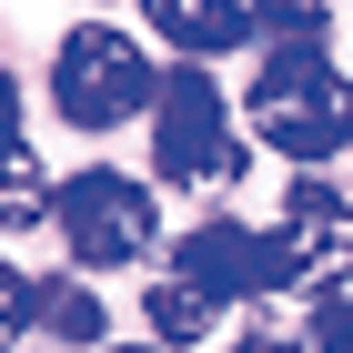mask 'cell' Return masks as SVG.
<instances>
[{"label": "cell", "instance_id": "7a4b0ae2", "mask_svg": "<svg viewBox=\"0 0 353 353\" xmlns=\"http://www.w3.org/2000/svg\"><path fill=\"white\" fill-rule=\"evenodd\" d=\"M152 172L172 192H232L243 182V132H232V101H222V81L202 61L162 71V91H152Z\"/></svg>", "mask_w": 353, "mask_h": 353}, {"label": "cell", "instance_id": "3957f363", "mask_svg": "<svg viewBox=\"0 0 353 353\" xmlns=\"http://www.w3.org/2000/svg\"><path fill=\"white\" fill-rule=\"evenodd\" d=\"M152 91H162L152 51H141L132 30H111V21H81L61 41V61H51V101H61L71 132H121V121L152 111Z\"/></svg>", "mask_w": 353, "mask_h": 353}, {"label": "cell", "instance_id": "7c38bea8", "mask_svg": "<svg viewBox=\"0 0 353 353\" xmlns=\"http://www.w3.org/2000/svg\"><path fill=\"white\" fill-rule=\"evenodd\" d=\"M30 303H41V283H30L21 263H0V353L21 343V323H30Z\"/></svg>", "mask_w": 353, "mask_h": 353}, {"label": "cell", "instance_id": "52a82bcc", "mask_svg": "<svg viewBox=\"0 0 353 353\" xmlns=\"http://www.w3.org/2000/svg\"><path fill=\"white\" fill-rule=\"evenodd\" d=\"M141 21L162 30L182 61H222V51L252 41V10H243V0H141Z\"/></svg>", "mask_w": 353, "mask_h": 353}, {"label": "cell", "instance_id": "30bf717a", "mask_svg": "<svg viewBox=\"0 0 353 353\" xmlns=\"http://www.w3.org/2000/svg\"><path fill=\"white\" fill-rule=\"evenodd\" d=\"M30 222H51V182L30 162V141L0 152V232H30Z\"/></svg>", "mask_w": 353, "mask_h": 353}, {"label": "cell", "instance_id": "9c48e42d", "mask_svg": "<svg viewBox=\"0 0 353 353\" xmlns=\"http://www.w3.org/2000/svg\"><path fill=\"white\" fill-rule=\"evenodd\" d=\"M141 313H152V343H202V333H212V313H222V303L202 293V283H182V272H162V283H152V303H141Z\"/></svg>", "mask_w": 353, "mask_h": 353}, {"label": "cell", "instance_id": "9a60e30c", "mask_svg": "<svg viewBox=\"0 0 353 353\" xmlns=\"http://www.w3.org/2000/svg\"><path fill=\"white\" fill-rule=\"evenodd\" d=\"M222 353H303V343H283V333H243V343H222Z\"/></svg>", "mask_w": 353, "mask_h": 353}, {"label": "cell", "instance_id": "6da1fadb", "mask_svg": "<svg viewBox=\"0 0 353 353\" xmlns=\"http://www.w3.org/2000/svg\"><path fill=\"white\" fill-rule=\"evenodd\" d=\"M243 121L263 132V152L323 172L353 152V81L343 61H323V41H272L263 71L243 81Z\"/></svg>", "mask_w": 353, "mask_h": 353}, {"label": "cell", "instance_id": "5bb4252c", "mask_svg": "<svg viewBox=\"0 0 353 353\" xmlns=\"http://www.w3.org/2000/svg\"><path fill=\"white\" fill-rule=\"evenodd\" d=\"M10 141H21V81L0 71V152H10Z\"/></svg>", "mask_w": 353, "mask_h": 353}, {"label": "cell", "instance_id": "ba28073f", "mask_svg": "<svg viewBox=\"0 0 353 353\" xmlns=\"http://www.w3.org/2000/svg\"><path fill=\"white\" fill-rule=\"evenodd\" d=\"M30 323L51 333V343H101V323H111V313H101V293H91L81 272H71V283H41V303H30Z\"/></svg>", "mask_w": 353, "mask_h": 353}, {"label": "cell", "instance_id": "2e32d148", "mask_svg": "<svg viewBox=\"0 0 353 353\" xmlns=\"http://www.w3.org/2000/svg\"><path fill=\"white\" fill-rule=\"evenodd\" d=\"M91 353H162V343H91Z\"/></svg>", "mask_w": 353, "mask_h": 353}, {"label": "cell", "instance_id": "4fadbf2b", "mask_svg": "<svg viewBox=\"0 0 353 353\" xmlns=\"http://www.w3.org/2000/svg\"><path fill=\"white\" fill-rule=\"evenodd\" d=\"M303 353H353V303H343V293H323V303H313V333H303Z\"/></svg>", "mask_w": 353, "mask_h": 353}, {"label": "cell", "instance_id": "5b68a950", "mask_svg": "<svg viewBox=\"0 0 353 353\" xmlns=\"http://www.w3.org/2000/svg\"><path fill=\"white\" fill-rule=\"evenodd\" d=\"M272 243H283L293 293H343L353 283V202L323 182V172H293L283 212H272Z\"/></svg>", "mask_w": 353, "mask_h": 353}, {"label": "cell", "instance_id": "277c9868", "mask_svg": "<svg viewBox=\"0 0 353 353\" xmlns=\"http://www.w3.org/2000/svg\"><path fill=\"white\" fill-rule=\"evenodd\" d=\"M51 232L71 243L81 272H121V263H141V252L162 243V212H152V192H141L132 172L91 162V172H71V182H51Z\"/></svg>", "mask_w": 353, "mask_h": 353}, {"label": "cell", "instance_id": "8992f818", "mask_svg": "<svg viewBox=\"0 0 353 353\" xmlns=\"http://www.w3.org/2000/svg\"><path fill=\"white\" fill-rule=\"evenodd\" d=\"M172 272L182 283H202L212 303H263V293H293V272H283V243L272 232H252V222L212 212V222H192L182 252H172Z\"/></svg>", "mask_w": 353, "mask_h": 353}, {"label": "cell", "instance_id": "8fae6325", "mask_svg": "<svg viewBox=\"0 0 353 353\" xmlns=\"http://www.w3.org/2000/svg\"><path fill=\"white\" fill-rule=\"evenodd\" d=\"M243 10L272 41H323V21H333V0H243Z\"/></svg>", "mask_w": 353, "mask_h": 353}]
</instances>
